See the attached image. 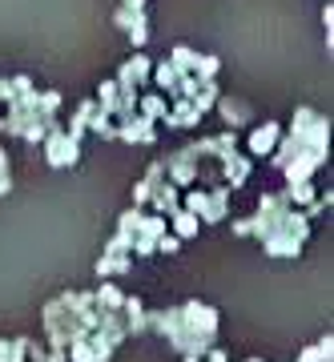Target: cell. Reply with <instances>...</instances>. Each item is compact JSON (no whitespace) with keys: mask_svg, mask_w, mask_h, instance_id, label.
<instances>
[{"mask_svg":"<svg viewBox=\"0 0 334 362\" xmlns=\"http://www.w3.org/2000/svg\"><path fill=\"white\" fill-rule=\"evenodd\" d=\"M290 206L294 202H286V194H270V197H262L258 218L250 221V233L262 238L266 254H274V258H294L298 250H302V242L310 238L306 214H298Z\"/></svg>","mask_w":334,"mask_h":362,"instance_id":"6da1fadb","label":"cell"},{"mask_svg":"<svg viewBox=\"0 0 334 362\" xmlns=\"http://www.w3.org/2000/svg\"><path fill=\"white\" fill-rule=\"evenodd\" d=\"M149 326L161 330L173 342V350H181L185 358H197L218 334V310L202 306V302H185L169 314H149Z\"/></svg>","mask_w":334,"mask_h":362,"instance_id":"7a4b0ae2","label":"cell"},{"mask_svg":"<svg viewBox=\"0 0 334 362\" xmlns=\"http://www.w3.org/2000/svg\"><path fill=\"white\" fill-rule=\"evenodd\" d=\"M45 157H49V165H57V169L77 165V157H81V141L73 137V133H64L61 125H52V129L45 133Z\"/></svg>","mask_w":334,"mask_h":362,"instance_id":"3957f363","label":"cell"},{"mask_svg":"<svg viewBox=\"0 0 334 362\" xmlns=\"http://www.w3.org/2000/svg\"><path fill=\"white\" fill-rule=\"evenodd\" d=\"M117 25L125 28L129 40H133L137 49L149 40V21H145V8H121V13H117Z\"/></svg>","mask_w":334,"mask_h":362,"instance_id":"277c9868","label":"cell"},{"mask_svg":"<svg viewBox=\"0 0 334 362\" xmlns=\"http://www.w3.org/2000/svg\"><path fill=\"white\" fill-rule=\"evenodd\" d=\"M278 141H282V125L266 121V125H258V129L250 133V153L266 157V153H274V145H278Z\"/></svg>","mask_w":334,"mask_h":362,"instance_id":"5b68a950","label":"cell"},{"mask_svg":"<svg viewBox=\"0 0 334 362\" xmlns=\"http://www.w3.org/2000/svg\"><path fill=\"white\" fill-rule=\"evenodd\" d=\"M154 77V65H149V57H133L125 69H121V77H117V85H125V89H137V85H145V81Z\"/></svg>","mask_w":334,"mask_h":362,"instance_id":"8992f818","label":"cell"},{"mask_svg":"<svg viewBox=\"0 0 334 362\" xmlns=\"http://www.w3.org/2000/svg\"><path fill=\"white\" fill-rule=\"evenodd\" d=\"M169 221H173V238H193L197 233V218H193L190 209H173Z\"/></svg>","mask_w":334,"mask_h":362,"instance_id":"52a82bcc","label":"cell"},{"mask_svg":"<svg viewBox=\"0 0 334 362\" xmlns=\"http://www.w3.org/2000/svg\"><path fill=\"white\" fill-rule=\"evenodd\" d=\"M218 109L230 125H246V121H250V109H246V105H234L230 97H218Z\"/></svg>","mask_w":334,"mask_h":362,"instance_id":"ba28073f","label":"cell"},{"mask_svg":"<svg viewBox=\"0 0 334 362\" xmlns=\"http://www.w3.org/2000/svg\"><path fill=\"white\" fill-rule=\"evenodd\" d=\"M322 25H326V33H330V25H334V8H330V4L322 8Z\"/></svg>","mask_w":334,"mask_h":362,"instance_id":"9c48e42d","label":"cell"},{"mask_svg":"<svg viewBox=\"0 0 334 362\" xmlns=\"http://www.w3.org/2000/svg\"><path fill=\"white\" fill-rule=\"evenodd\" d=\"M125 8H145V0H125Z\"/></svg>","mask_w":334,"mask_h":362,"instance_id":"30bf717a","label":"cell"}]
</instances>
